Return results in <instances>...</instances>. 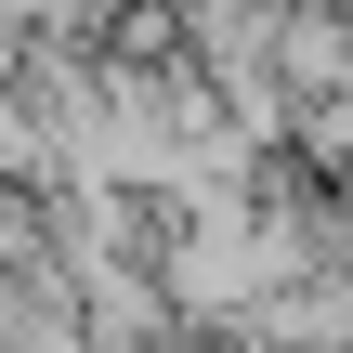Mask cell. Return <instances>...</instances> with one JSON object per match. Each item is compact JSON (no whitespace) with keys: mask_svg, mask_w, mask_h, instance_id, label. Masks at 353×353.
Segmentation results:
<instances>
[{"mask_svg":"<svg viewBox=\"0 0 353 353\" xmlns=\"http://www.w3.org/2000/svg\"><path fill=\"white\" fill-rule=\"evenodd\" d=\"M183 353H249V341H236V327H223V341H183Z\"/></svg>","mask_w":353,"mask_h":353,"instance_id":"6da1fadb","label":"cell"}]
</instances>
